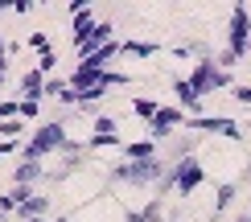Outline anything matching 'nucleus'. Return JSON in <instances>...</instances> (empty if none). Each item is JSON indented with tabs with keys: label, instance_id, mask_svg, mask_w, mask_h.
<instances>
[{
	"label": "nucleus",
	"instance_id": "obj_1",
	"mask_svg": "<svg viewBox=\"0 0 251 222\" xmlns=\"http://www.w3.org/2000/svg\"><path fill=\"white\" fill-rule=\"evenodd\" d=\"M165 173H169V161L165 156H152V161H124V165H116L111 169V181L116 185H136V189H156L165 181Z\"/></svg>",
	"mask_w": 251,
	"mask_h": 222
},
{
	"label": "nucleus",
	"instance_id": "obj_2",
	"mask_svg": "<svg viewBox=\"0 0 251 222\" xmlns=\"http://www.w3.org/2000/svg\"><path fill=\"white\" fill-rule=\"evenodd\" d=\"M206 181V169H202V161H198V156H185V161H173L169 165V173H165V181L156 185V197H165L173 189L177 197H190L198 185Z\"/></svg>",
	"mask_w": 251,
	"mask_h": 222
},
{
	"label": "nucleus",
	"instance_id": "obj_3",
	"mask_svg": "<svg viewBox=\"0 0 251 222\" xmlns=\"http://www.w3.org/2000/svg\"><path fill=\"white\" fill-rule=\"evenodd\" d=\"M66 144H70L66 123H62V120H50V123H41V128L21 144V161H41V156H50V152H62Z\"/></svg>",
	"mask_w": 251,
	"mask_h": 222
},
{
	"label": "nucleus",
	"instance_id": "obj_4",
	"mask_svg": "<svg viewBox=\"0 0 251 222\" xmlns=\"http://www.w3.org/2000/svg\"><path fill=\"white\" fill-rule=\"evenodd\" d=\"M185 82H190V87L206 99V95H214V91H226V87H231V70H223L214 58H202V62H194V66H190Z\"/></svg>",
	"mask_w": 251,
	"mask_h": 222
},
{
	"label": "nucleus",
	"instance_id": "obj_5",
	"mask_svg": "<svg viewBox=\"0 0 251 222\" xmlns=\"http://www.w3.org/2000/svg\"><path fill=\"white\" fill-rule=\"evenodd\" d=\"M91 87H128V74L120 70H95V66H78L70 70V91H91Z\"/></svg>",
	"mask_w": 251,
	"mask_h": 222
},
{
	"label": "nucleus",
	"instance_id": "obj_6",
	"mask_svg": "<svg viewBox=\"0 0 251 222\" xmlns=\"http://www.w3.org/2000/svg\"><path fill=\"white\" fill-rule=\"evenodd\" d=\"M226 49L243 62L251 54V13H247V4H235V13H231V25H226Z\"/></svg>",
	"mask_w": 251,
	"mask_h": 222
},
{
	"label": "nucleus",
	"instance_id": "obj_7",
	"mask_svg": "<svg viewBox=\"0 0 251 222\" xmlns=\"http://www.w3.org/2000/svg\"><path fill=\"white\" fill-rule=\"evenodd\" d=\"M190 123V115H185L181 107H169V103H161V111H156V120L149 123V140H169V136L177 132V128H185Z\"/></svg>",
	"mask_w": 251,
	"mask_h": 222
},
{
	"label": "nucleus",
	"instance_id": "obj_8",
	"mask_svg": "<svg viewBox=\"0 0 251 222\" xmlns=\"http://www.w3.org/2000/svg\"><path fill=\"white\" fill-rule=\"evenodd\" d=\"M190 132H214V136H226V140H239V123L235 120H223V115H198V120H190L185 123Z\"/></svg>",
	"mask_w": 251,
	"mask_h": 222
},
{
	"label": "nucleus",
	"instance_id": "obj_9",
	"mask_svg": "<svg viewBox=\"0 0 251 222\" xmlns=\"http://www.w3.org/2000/svg\"><path fill=\"white\" fill-rule=\"evenodd\" d=\"M111 41H116V29H111V21H99V25L91 29V37L75 46V54H78V62H82V58H91V54H95V49L111 46Z\"/></svg>",
	"mask_w": 251,
	"mask_h": 222
},
{
	"label": "nucleus",
	"instance_id": "obj_10",
	"mask_svg": "<svg viewBox=\"0 0 251 222\" xmlns=\"http://www.w3.org/2000/svg\"><path fill=\"white\" fill-rule=\"evenodd\" d=\"M173 99L181 103V111L190 115V120H198V115H206V111H202V95H198V91H194V87H190L185 78H177V82H173Z\"/></svg>",
	"mask_w": 251,
	"mask_h": 222
},
{
	"label": "nucleus",
	"instance_id": "obj_11",
	"mask_svg": "<svg viewBox=\"0 0 251 222\" xmlns=\"http://www.w3.org/2000/svg\"><path fill=\"white\" fill-rule=\"evenodd\" d=\"M120 144V132H116V120L111 115H99L95 120V132H91L87 148H116Z\"/></svg>",
	"mask_w": 251,
	"mask_h": 222
},
{
	"label": "nucleus",
	"instance_id": "obj_12",
	"mask_svg": "<svg viewBox=\"0 0 251 222\" xmlns=\"http://www.w3.org/2000/svg\"><path fill=\"white\" fill-rule=\"evenodd\" d=\"M95 25H99L95 8H82V13H75V17H70V41H75V46H78V41H87Z\"/></svg>",
	"mask_w": 251,
	"mask_h": 222
},
{
	"label": "nucleus",
	"instance_id": "obj_13",
	"mask_svg": "<svg viewBox=\"0 0 251 222\" xmlns=\"http://www.w3.org/2000/svg\"><path fill=\"white\" fill-rule=\"evenodd\" d=\"M37 181H46V169H41V161H21L13 169V185H29L33 189Z\"/></svg>",
	"mask_w": 251,
	"mask_h": 222
},
{
	"label": "nucleus",
	"instance_id": "obj_14",
	"mask_svg": "<svg viewBox=\"0 0 251 222\" xmlns=\"http://www.w3.org/2000/svg\"><path fill=\"white\" fill-rule=\"evenodd\" d=\"M46 214H50V197H41V194H33L29 202L17 206V222H33V218H46Z\"/></svg>",
	"mask_w": 251,
	"mask_h": 222
},
{
	"label": "nucleus",
	"instance_id": "obj_15",
	"mask_svg": "<svg viewBox=\"0 0 251 222\" xmlns=\"http://www.w3.org/2000/svg\"><path fill=\"white\" fill-rule=\"evenodd\" d=\"M21 99H46V74L41 70H29L21 78Z\"/></svg>",
	"mask_w": 251,
	"mask_h": 222
},
{
	"label": "nucleus",
	"instance_id": "obj_16",
	"mask_svg": "<svg viewBox=\"0 0 251 222\" xmlns=\"http://www.w3.org/2000/svg\"><path fill=\"white\" fill-rule=\"evenodd\" d=\"M124 156L128 161H152V156H161V148H156V140H132L124 144Z\"/></svg>",
	"mask_w": 251,
	"mask_h": 222
},
{
	"label": "nucleus",
	"instance_id": "obj_17",
	"mask_svg": "<svg viewBox=\"0 0 251 222\" xmlns=\"http://www.w3.org/2000/svg\"><path fill=\"white\" fill-rule=\"evenodd\" d=\"M120 54V41H111V46H103V49H95L91 58H82V66H95V70H107V62Z\"/></svg>",
	"mask_w": 251,
	"mask_h": 222
},
{
	"label": "nucleus",
	"instance_id": "obj_18",
	"mask_svg": "<svg viewBox=\"0 0 251 222\" xmlns=\"http://www.w3.org/2000/svg\"><path fill=\"white\" fill-rule=\"evenodd\" d=\"M120 54H132V58H152L156 54V46H152V41H120Z\"/></svg>",
	"mask_w": 251,
	"mask_h": 222
},
{
	"label": "nucleus",
	"instance_id": "obj_19",
	"mask_svg": "<svg viewBox=\"0 0 251 222\" xmlns=\"http://www.w3.org/2000/svg\"><path fill=\"white\" fill-rule=\"evenodd\" d=\"M132 111L136 115H140V120H156V111H161V103H156V99H132Z\"/></svg>",
	"mask_w": 251,
	"mask_h": 222
},
{
	"label": "nucleus",
	"instance_id": "obj_20",
	"mask_svg": "<svg viewBox=\"0 0 251 222\" xmlns=\"http://www.w3.org/2000/svg\"><path fill=\"white\" fill-rule=\"evenodd\" d=\"M235 194H239V181H223L218 185V197H214V210H226L235 202Z\"/></svg>",
	"mask_w": 251,
	"mask_h": 222
},
{
	"label": "nucleus",
	"instance_id": "obj_21",
	"mask_svg": "<svg viewBox=\"0 0 251 222\" xmlns=\"http://www.w3.org/2000/svg\"><path fill=\"white\" fill-rule=\"evenodd\" d=\"M140 214H144V222H165V197H149V206Z\"/></svg>",
	"mask_w": 251,
	"mask_h": 222
},
{
	"label": "nucleus",
	"instance_id": "obj_22",
	"mask_svg": "<svg viewBox=\"0 0 251 222\" xmlns=\"http://www.w3.org/2000/svg\"><path fill=\"white\" fill-rule=\"evenodd\" d=\"M41 111V99H21V120H37Z\"/></svg>",
	"mask_w": 251,
	"mask_h": 222
},
{
	"label": "nucleus",
	"instance_id": "obj_23",
	"mask_svg": "<svg viewBox=\"0 0 251 222\" xmlns=\"http://www.w3.org/2000/svg\"><path fill=\"white\" fill-rule=\"evenodd\" d=\"M29 49H37V54H50V41H46V33H29V41H25Z\"/></svg>",
	"mask_w": 251,
	"mask_h": 222
},
{
	"label": "nucleus",
	"instance_id": "obj_24",
	"mask_svg": "<svg viewBox=\"0 0 251 222\" xmlns=\"http://www.w3.org/2000/svg\"><path fill=\"white\" fill-rule=\"evenodd\" d=\"M8 214H17V197L13 194H0V218H8Z\"/></svg>",
	"mask_w": 251,
	"mask_h": 222
},
{
	"label": "nucleus",
	"instance_id": "obj_25",
	"mask_svg": "<svg viewBox=\"0 0 251 222\" xmlns=\"http://www.w3.org/2000/svg\"><path fill=\"white\" fill-rule=\"evenodd\" d=\"M62 91H66V82H62V78H46V99H50V95L62 99Z\"/></svg>",
	"mask_w": 251,
	"mask_h": 222
},
{
	"label": "nucleus",
	"instance_id": "obj_26",
	"mask_svg": "<svg viewBox=\"0 0 251 222\" xmlns=\"http://www.w3.org/2000/svg\"><path fill=\"white\" fill-rule=\"evenodd\" d=\"M58 66V58H54V49H50V54H41V62H37V70L41 74H50V70H54Z\"/></svg>",
	"mask_w": 251,
	"mask_h": 222
},
{
	"label": "nucleus",
	"instance_id": "obj_27",
	"mask_svg": "<svg viewBox=\"0 0 251 222\" xmlns=\"http://www.w3.org/2000/svg\"><path fill=\"white\" fill-rule=\"evenodd\" d=\"M235 103H247L251 107V87H235Z\"/></svg>",
	"mask_w": 251,
	"mask_h": 222
},
{
	"label": "nucleus",
	"instance_id": "obj_28",
	"mask_svg": "<svg viewBox=\"0 0 251 222\" xmlns=\"http://www.w3.org/2000/svg\"><path fill=\"white\" fill-rule=\"evenodd\" d=\"M8 152H17V140H0V156H8Z\"/></svg>",
	"mask_w": 251,
	"mask_h": 222
},
{
	"label": "nucleus",
	"instance_id": "obj_29",
	"mask_svg": "<svg viewBox=\"0 0 251 222\" xmlns=\"http://www.w3.org/2000/svg\"><path fill=\"white\" fill-rule=\"evenodd\" d=\"M124 222H144V214L140 210H124Z\"/></svg>",
	"mask_w": 251,
	"mask_h": 222
},
{
	"label": "nucleus",
	"instance_id": "obj_30",
	"mask_svg": "<svg viewBox=\"0 0 251 222\" xmlns=\"http://www.w3.org/2000/svg\"><path fill=\"white\" fill-rule=\"evenodd\" d=\"M4 78H8V58L0 62V87H4Z\"/></svg>",
	"mask_w": 251,
	"mask_h": 222
},
{
	"label": "nucleus",
	"instance_id": "obj_31",
	"mask_svg": "<svg viewBox=\"0 0 251 222\" xmlns=\"http://www.w3.org/2000/svg\"><path fill=\"white\" fill-rule=\"evenodd\" d=\"M8 58V46H4V33H0V62Z\"/></svg>",
	"mask_w": 251,
	"mask_h": 222
},
{
	"label": "nucleus",
	"instance_id": "obj_32",
	"mask_svg": "<svg viewBox=\"0 0 251 222\" xmlns=\"http://www.w3.org/2000/svg\"><path fill=\"white\" fill-rule=\"evenodd\" d=\"M54 222H70V218H66V214H58V218H54Z\"/></svg>",
	"mask_w": 251,
	"mask_h": 222
},
{
	"label": "nucleus",
	"instance_id": "obj_33",
	"mask_svg": "<svg viewBox=\"0 0 251 222\" xmlns=\"http://www.w3.org/2000/svg\"><path fill=\"white\" fill-rule=\"evenodd\" d=\"M33 222H46V218H33Z\"/></svg>",
	"mask_w": 251,
	"mask_h": 222
},
{
	"label": "nucleus",
	"instance_id": "obj_34",
	"mask_svg": "<svg viewBox=\"0 0 251 222\" xmlns=\"http://www.w3.org/2000/svg\"><path fill=\"white\" fill-rule=\"evenodd\" d=\"M0 13H4V4H0Z\"/></svg>",
	"mask_w": 251,
	"mask_h": 222
}]
</instances>
